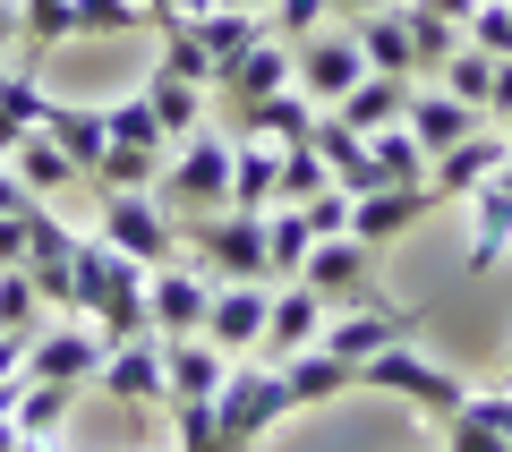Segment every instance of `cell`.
<instances>
[{
    "instance_id": "obj_10",
    "label": "cell",
    "mask_w": 512,
    "mask_h": 452,
    "mask_svg": "<svg viewBox=\"0 0 512 452\" xmlns=\"http://www.w3.org/2000/svg\"><path fill=\"white\" fill-rule=\"evenodd\" d=\"M265 316H274V290H265V282H214V308H205V342H214L222 359H239V350L265 342Z\"/></svg>"
},
{
    "instance_id": "obj_44",
    "label": "cell",
    "mask_w": 512,
    "mask_h": 452,
    "mask_svg": "<svg viewBox=\"0 0 512 452\" xmlns=\"http://www.w3.org/2000/svg\"><path fill=\"white\" fill-rule=\"evenodd\" d=\"M504 111H512V52L495 60V86H487V120H504Z\"/></svg>"
},
{
    "instance_id": "obj_22",
    "label": "cell",
    "mask_w": 512,
    "mask_h": 452,
    "mask_svg": "<svg viewBox=\"0 0 512 452\" xmlns=\"http://www.w3.org/2000/svg\"><path fill=\"white\" fill-rule=\"evenodd\" d=\"M282 376H291V401H299V410H325V401L359 393V367H350V359H333L325 342H308L299 359H282Z\"/></svg>"
},
{
    "instance_id": "obj_19",
    "label": "cell",
    "mask_w": 512,
    "mask_h": 452,
    "mask_svg": "<svg viewBox=\"0 0 512 452\" xmlns=\"http://www.w3.org/2000/svg\"><path fill=\"white\" fill-rule=\"evenodd\" d=\"M188 35L205 43V86H214V77L231 69V60L248 52V43H265V18H256V9H231V0H222V9H197V18H188Z\"/></svg>"
},
{
    "instance_id": "obj_43",
    "label": "cell",
    "mask_w": 512,
    "mask_h": 452,
    "mask_svg": "<svg viewBox=\"0 0 512 452\" xmlns=\"http://www.w3.org/2000/svg\"><path fill=\"white\" fill-rule=\"evenodd\" d=\"M0 265H26V205L0 214Z\"/></svg>"
},
{
    "instance_id": "obj_34",
    "label": "cell",
    "mask_w": 512,
    "mask_h": 452,
    "mask_svg": "<svg viewBox=\"0 0 512 452\" xmlns=\"http://www.w3.org/2000/svg\"><path fill=\"white\" fill-rule=\"evenodd\" d=\"M137 26H154L137 0H69V43L77 35H137Z\"/></svg>"
},
{
    "instance_id": "obj_30",
    "label": "cell",
    "mask_w": 512,
    "mask_h": 452,
    "mask_svg": "<svg viewBox=\"0 0 512 452\" xmlns=\"http://www.w3.org/2000/svg\"><path fill=\"white\" fill-rule=\"evenodd\" d=\"M43 128L69 145V163H77V171H94V163H103V145H111V120H103L94 103H52V111H43Z\"/></svg>"
},
{
    "instance_id": "obj_26",
    "label": "cell",
    "mask_w": 512,
    "mask_h": 452,
    "mask_svg": "<svg viewBox=\"0 0 512 452\" xmlns=\"http://www.w3.org/2000/svg\"><path fill=\"white\" fill-rule=\"evenodd\" d=\"M350 35H359L367 69L410 77V26H402V0H384V9H367V18H350Z\"/></svg>"
},
{
    "instance_id": "obj_21",
    "label": "cell",
    "mask_w": 512,
    "mask_h": 452,
    "mask_svg": "<svg viewBox=\"0 0 512 452\" xmlns=\"http://www.w3.org/2000/svg\"><path fill=\"white\" fill-rule=\"evenodd\" d=\"M402 120H410V137L427 145V163H436L444 145H461V137H470V128H487V120H478L470 103H461V94H444V86L410 94V111H402Z\"/></svg>"
},
{
    "instance_id": "obj_2",
    "label": "cell",
    "mask_w": 512,
    "mask_h": 452,
    "mask_svg": "<svg viewBox=\"0 0 512 452\" xmlns=\"http://www.w3.org/2000/svg\"><path fill=\"white\" fill-rule=\"evenodd\" d=\"M154 197H163L171 222H197V214H214V205H231V137H222V128L180 137V154H171V171L154 180Z\"/></svg>"
},
{
    "instance_id": "obj_25",
    "label": "cell",
    "mask_w": 512,
    "mask_h": 452,
    "mask_svg": "<svg viewBox=\"0 0 512 452\" xmlns=\"http://www.w3.org/2000/svg\"><path fill=\"white\" fill-rule=\"evenodd\" d=\"M325 111H342V120L359 128V137H376L384 120H402V111H410V77H384V69H367L359 86H350L342 103H325Z\"/></svg>"
},
{
    "instance_id": "obj_29",
    "label": "cell",
    "mask_w": 512,
    "mask_h": 452,
    "mask_svg": "<svg viewBox=\"0 0 512 452\" xmlns=\"http://www.w3.org/2000/svg\"><path fill=\"white\" fill-rule=\"evenodd\" d=\"M402 26H410V69H444V60L461 52V18H444V9H427V0H402Z\"/></svg>"
},
{
    "instance_id": "obj_39",
    "label": "cell",
    "mask_w": 512,
    "mask_h": 452,
    "mask_svg": "<svg viewBox=\"0 0 512 452\" xmlns=\"http://www.w3.org/2000/svg\"><path fill=\"white\" fill-rule=\"evenodd\" d=\"M0 325H9V333H35L43 325V290H35L26 265H0Z\"/></svg>"
},
{
    "instance_id": "obj_49",
    "label": "cell",
    "mask_w": 512,
    "mask_h": 452,
    "mask_svg": "<svg viewBox=\"0 0 512 452\" xmlns=\"http://www.w3.org/2000/svg\"><path fill=\"white\" fill-rule=\"evenodd\" d=\"M171 9H180V18H197V9H222V0H171Z\"/></svg>"
},
{
    "instance_id": "obj_37",
    "label": "cell",
    "mask_w": 512,
    "mask_h": 452,
    "mask_svg": "<svg viewBox=\"0 0 512 452\" xmlns=\"http://www.w3.org/2000/svg\"><path fill=\"white\" fill-rule=\"evenodd\" d=\"M103 120H111V145H146V154H163V145H171L146 94H120V103H103Z\"/></svg>"
},
{
    "instance_id": "obj_14",
    "label": "cell",
    "mask_w": 512,
    "mask_h": 452,
    "mask_svg": "<svg viewBox=\"0 0 512 452\" xmlns=\"http://www.w3.org/2000/svg\"><path fill=\"white\" fill-rule=\"evenodd\" d=\"M291 86V43L282 35H265V43H248V52L231 60V69L214 77V94H222V111H248V103H265V94H282Z\"/></svg>"
},
{
    "instance_id": "obj_47",
    "label": "cell",
    "mask_w": 512,
    "mask_h": 452,
    "mask_svg": "<svg viewBox=\"0 0 512 452\" xmlns=\"http://www.w3.org/2000/svg\"><path fill=\"white\" fill-rule=\"evenodd\" d=\"M0 452H26V435H18V418L0 410Z\"/></svg>"
},
{
    "instance_id": "obj_33",
    "label": "cell",
    "mask_w": 512,
    "mask_h": 452,
    "mask_svg": "<svg viewBox=\"0 0 512 452\" xmlns=\"http://www.w3.org/2000/svg\"><path fill=\"white\" fill-rule=\"evenodd\" d=\"M18 43H26V69L43 52H60L69 43V0H18Z\"/></svg>"
},
{
    "instance_id": "obj_51",
    "label": "cell",
    "mask_w": 512,
    "mask_h": 452,
    "mask_svg": "<svg viewBox=\"0 0 512 452\" xmlns=\"http://www.w3.org/2000/svg\"><path fill=\"white\" fill-rule=\"evenodd\" d=\"M231 9H256V18H265V9H274V0H231Z\"/></svg>"
},
{
    "instance_id": "obj_52",
    "label": "cell",
    "mask_w": 512,
    "mask_h": 452,
    "mask_svg": "<svg viewBox=\"0 0 512 452\" xmlns=\"http://www.w3.org/2000/svg\"><path fill=\"white\" fill-rule=\"evenodd\" d=\"M495 128H504V137H512V111H504V120H495Z\"/></svg>"
},
{
    "instance_id": "obj_1",
    "label": "cell",
    "mask_w": 512,
    "mask_h": 452,
    "mask_svg": "<svg viewBox=\"0 0 512 452\" xmlns=\"http://www.w3.org/2000/svg\"><path fill=\"white\" fill-rule=\"evenodd\" d=\"M299 401H291V376H282V359H256V367H231V376L214 384V444L222 452H248L265 427H282Z\"/></svg>"
},
{
    "instance_id": "obj_46",
    "label": "cell",
    "mask_w": 512,
    "mask_h": 452,
    "mask_svg": "<svg viewBox=\"0 0 512 452\" xmlns=\"http://www.w3.org/2000/svg\"><path fill=\"white\" fill-rule=\"evenodd\" d=\"M367 9H384V0H333V18H342V26H350V18H367Z\"/></svg>"
},
{
    "instance_id": "obj_38",
    "label": "cell",
    "mask_w": 512,
    "mask_h": 452,
    "mask_svg": "<svg viewBox=\"0 0 512 452\" xmlns=\"http://www.w3.org/2000/svg\"><path fill=\"white\" fill-rule=\"evenodd\" d=\"M487 86H495V52H478V43H461L453 60H444V94H461V103L487 120Z\"/></svg>"
},
{
    "instance_id": "obj_17",
    "label": "cell",
    "mask_w": 512,
    "mask_h": 452,
    "mask_svg": "<svg viewBox=\"0 0 512 452\" xmlns=\"http://www.w3.org/2000/svg\"><path fill=\"white\" fill-rule=\"evenodd\" d=\"M470 197H478V222H470V273H495V265H504V248H512V163L487 171Z\"/></svg>"
},
{
    "instance_id": "obj_3",
    "label": "cell",
    "mask_w": 512,
    "mask_h": 452,
    "mask_svg": "<svg viewBox=\"0 0 512 452\" xmlns=\"http://www.w3.org/2000/svg\"><path fill=\"white\" fill-rule=\"evenodd\" d=\"M180 239L197 248V265L214 273V282H274V256H265V214L214 205V214L180 222Z\"/></svg>"
},
{
    "instance_id": "obj_15",
    "label": "cell",
    "mask_w": 512,
    "mask_h": 452,
    "mask_svg": "<svg viewBox=\"0 0 512 452\" xmlns=\"http://www.w3.org/2000/svg\"><path fill=\"white\" fill-rule=\"evenodd\" d=\"M504 163H512V137H504V128L487 120V128H470L461 145H444L436 163H427V171H436L427 188H436V197H470V188L487 180V171H504Z\"/></svg>"
},
{
    "instance_id": "obj_24",
    "label": "cell",
    "mask_w": 512,
    "mask_h": 452,
    "mask_svg": "<svg viewBox=\"0 0 512 452\" xmlns=\"http://www.w3.org/2000/svg\"><path fill=\"white\" fill-rule=\"evenodd\" d=\"M9 171H18V180H26V197H43V205H52V197H69V180H86V171L69 163V145H60L52 128H35V137H26L18 154H9Z\"/></svg>"
},
{
    "instance_id": "obj_12",
    "label": "cell",
    "mask_w": 512,
    "mask_h": 452,
    "mask_svg": "<svg viewBox=\"0 0 512 452\" xmlns=\"http://www.w3.org/2000/svg\"><path fill=\"white\" fill-rule=\"evenodd\" d=\"M436 188H367V197H350V239H367V248H384V239H402L410 222L436 214Z\"/></svg>"
},
{
    "instance_id": "obj_41",
    "label": "cell",
    "mask_w": 512,
    "mask_h": 452,
    "mask_svg": "<svg viewBox=\"0 0 512 452\" xmlns=\"http://www.w3.org/2000/svg\"><path fill=\"white\" fill-rule=\"evenodd\" d=\"M470 43L495 52V60L512 52V0H478V9H470Z\"/></svg>"
},
{
    "instance_id": "obj_40",
    "label": "cell",
    "mask_w": 512,
    "mask_h": 452,
    "mask_svg": "<svg viewBox=\"0 0 512 452\" xmlns=\"http://www.w3.org/2000/svg\"><path fill=\"white\" fill-rule=\"evenodd\" d=\"M325 18H333V0H274V9H265V35L299 43V35H316Z\"/></svg>"
},
{
    "instance_id": "obj_42",
    "label": "cell",
    "mask_w": 512,
    "mask_h": 452,
    "mask_svg": "<svg viewBox=\"0 0 512 452\" xmlns=\"http://www.w3.org/2000/svg\"><path fill=\"white\" fill-rule=\"evenodd\" d=\"M308 222H316V239H333V231H350V188L342 180H325L308 197Z\"/></svg>"
},
{
    "instance_id": "obj_6",
    "label": "cell",
    "mask_w": 512,
    "mask_h": 452,
    "mask_svg": "<svg viewBox=\"0 0 512 452\" xmlns=\"http://www.w3.org/2000/svg\"><path fill=\"white\" fill-rule=\"evenodd\" d=\"M103 239H111L120 256H137V265H171L180 222L163 214V197H154V188H103Z\"/></svg>"
},
{
    "instance_id": "obj_18",
    "label": "cell",
    "mask_w": 512,
    "mask_h": 452,
    "mask_svg": "<svg viewBox=\"0 0 512 452\" xmlns=\"http://www.w3.org/2000/svg\"><path fill=\"white\" fill-rule=\"evenodd\" d=\"M222 376H231V359H222L205 333H171V342H163V384H171V401H214Z\"/></svg>"
},
{
    "instance_id": "obj_31",
    "label": "cell",
    "mask_w": 512,
    "mask_h": 452,
    "mask_svg": "<svg viewBox=\"0 0 512 452\" xmlns=\"http://www.w3.org/2000/svg\"><path fill=\"white\" fill-rule=\"evenodd\" d=\"M308 248H316L308 205H265V256H274V282H291V273L308 265Z\"/></svg>"
},
{
    "instance_id": "obj_23",
    "label": "cell",
    "mask_w": 512,
    "mask_h": 452,
    "mask_svg": "<svg viewBox=\"0 0 512 452\" xmlns=\"http://www.w3.org/2000/svg\"><path fill=\"white\" fill-rule=\"evenodd\" d=\"M137 94L154 103V120H163V137H171V145L205 128V86H197V77H180V69H163V60H154V77H146Z\"/></svg>"
},
{
    "instance_id": "obj_20",
    "label": "cell",
    "mask_w": 512,
    "mask_h": 452,
    "mask_svg": "<svg viewBox=\"0 0 512 452\" xmlns=\"http://www.w3.org/2000/svg\"><path fill=\"white\" fill-rule=\"evenodd\" d=\"M282 188V145L274 137H231V205L239 214H265Z\"/></svg>"
},
{
    "instance_id": "obj_8",
    "label": "cell",
    "mask_w": 512,
    "mask_h": 452,
    "mask_svg": "<svg viewBox=\"0 0 512 452\" xmlns=\"http://www.w3.org/2000/svg\"><path fill=\"white\" fill-rule=\"evenodd\" d=\"M402 342H419V308H402V299L325 316V350H333V359H350V367H367L376 350H402Z\"/></svg>"
},
{
    "instance_id": "obj_11",
    "label": "cell",
    "mask_w": 512,
    "mask_h": 452,
    "mask_svg": "<svg viewBox=\"0 0 512 452\" xmlns=\"http://www.w3.org/2000/svg\"><path fill=\"white\" fill-rule=\"evenodd\" d=\"M94 384H103L111 401H171V384H163V342L154 333H137V342H111L103 350V367H94Z\"/></svg>"
},
{
    "instance_id": "obj_16",
    "label": "cell",
    "mask_w": 512,
    "mask_h": 452,
    "mask_svg": "<svg viewBox=\"0 0 512 452\" xmlns=\"http://www.w3.org/2000/svg\"><path fill=\"white\" fill-rule=\"evenodd\" d=\"M94 367H103L94 325H43L35 350H26V376H52V384H94Z\"/></svg>"
},
{
    "instance_id": "obj_36",
    "label": "cell",
    "mask_w": 512,
    "mask_h": 452,
    "mask_svg": "<svg viewBox=\"0 0 512 452\" xmlns=\"http://www.w3.org/2000/svg\"><path fill=\"white\" fill-rule=\"evenodd\" d=\"M325 180H333V171H325V154H316V137L282 145V188H274V205H308Z\"/></svg>"
},
{
    "instance_id": "obj_50",
    "label": "cell",
    "mask_w": 512,
    "mask_h": 452,
    "mask_svg": "<svg viewBox=\"0 0 512 452\" xmlns=\"http://www.w3.org/2000/svg\"><path fill=\"white\" fill-rule=\"evenodd\" d=\"M137 9H146V18H154V26H163V18H171V0H137Z\"/></svg>"
},
{
    "instance_id": "obj_28",
    "label": "cell",
    "mask_w": 512,
    "mask_h": 452,
    "mask_svg": "<svg viewBox=\"0 0 512 452\" xmlns=\"http://www.w3.org/2000/svg\"><path fill=\"white\" fill-rule=\"evenodd\" d=\"M111 273H120V248L111 239H77L69 248V316H94L111 299Z\"/></svg>"
},
{
    "instance_id": "obj_9",
    "label": "cell",
    "mask_w": 512,
    "mask_h": 452,
    "mask_svg": "<svg viewBox=\"0 0 512 452\" xmlns=\"http://www.w3.org/2000/svg\"><path fill=\"white\" fill-rule=\"evenodd\" d=\"M146 308H154V333H205V308H214V273L205 265H154L146 273Z\"/></svg>"
},
{
    "instance_id": "obj_5",
    "label": "cell",
    "mask_w": 512,
    "mask_h": 452,
    "mask_svg": "<svg viewBox=\"0 0 512 452\" xmlns=\"http://www.w3.org/2000/svg\"><path fill=\"white\" fill-rule=\"evenodd\" d=\"M359 77H367V52H359V35H350V26H316V35H299V43H291V86L308 94L316 111L342 103Z\"/></svg>"
},
{
    "instance_id": "obj_27",
    "label": "cell",
    "mask_w": 512,
    "mask_h": 452,
    "mask_svg": "<svg viewBox=\"0 0 512 452\" xmlns=\"http://www.w3.org/2000/svg\"><path fill=\"white\" fill-rule=\"evenodd\" d=\"M43 111H52V94L35 86V69H0V154H18L43 128Z\"/></svg>"
},
{
    "instance_id": "obj_7",
    "label": "cell",
    "mask_w": 512,
    "mask_h": 452,
    "mask_svg": "<svg viewBox=\"0 0 512 452\" xmlns=\"http://www.w3.org/2000/svg\"><path fill=\"white\" fill-rule=\"evenodd\" d=\"M367 239H350V231H333V239H316L308 248V265H299V282L325 299V308H384V290H376V265H367Z\"/></svg>"
},
{
    "instance_id": "obj_32",
    "label": "cell",
    "mask_w": 512,
    "mask_h": 452,
    "mask_svg": "<svg viewBox=\"0 0 512 452\" xmlns=\"http://www.w3.org/2000/svg\"><path fill=\"white\" fill-rule=\"evenodd\" d=\"M367 145H376V171H384V188H410V180H427V145L410 137V120H384Z\"/></svg>"
},
{
    "instance_id": "obj_35",
    "label": "cell",
    "mask_w": 512,
    "mask_h": 452,
    "mask_svg": "<svg viewBox=\"0 0 512 452\" xmlns=\"http://www.w3.org/2000/svg\"><path fill=\"white\" fill-rule=\"evenodd\" d=\"M94 188H154L163 180V154H146V145H103V163L86 171Z\"/></svg>"
},
{
    "instance_id": "obj_48",
    "label": "cell",
    "mask_w": 512,
    "mask_h": 452,
    "mask_svg": "<svg viewBox=\"0 0 512 452\" xmlns=\"http://www.w3.org/2000/svg\"><path fill=\"white\" fill-rule=\"evenodd\" d=\"M0 43H18V0H0Z\"/></svg>"
},
{
    "instance_id": "obj_13",
    "label": "cell",
    "mask_w": 512,
    "mask_h": 452,
    "mask_svg": "<svg viewBox=\"0 0 512 452\" xmlns=\"http://www.w3.org/2000/svg\"><path fill=\"white\" fill-rule=\"evenodd\" d=\"M325 316H333V308L291 273V282L274 290V316H265V342H256V350H265V359H299L308 342H325Z\"/></svg>"
},
{
    "instance_id": "obj_45",
    "label": "cell",
    "mask_w": 512,
    "mask_h": 452,
    "mask_svg": "<svg viewBox=\"0 0 512 452\" xmlns=\"http://www.w3.org/2000/svg\"><path fill=\"white\" fill-rule=\"evenodd\" d=\"M18 205H35V197H26V180L9 171V154H0V214H18Z\"/></svg>"
},
{
    "instance_id": "obj_4",
    "label": "cell",
    "mask_w": 512,
    "mask_h": 452,
    "mask_svg": "<svg viewBox=\"0 0 512 452\" xmlns=\"http://www.w3.org/2000/svg\"><path fill=\"white\" fill-rule=\"evenodd\" d=\"M359 393H402L410 410H427V418L444 427V418H453L461 401H470V384H461L453 367H436L419 342H402V350H376V359L359 367Z\"/></svg>"
}]
</instances>
